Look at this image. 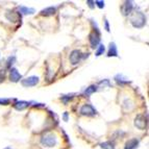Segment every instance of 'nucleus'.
Here are the masks:
<instances>
[{"mask_svg": "<svg viewBox=\"0 0 149 149\" xmlns=\"http://www.w3.org/2000/svg\"><path fill=\"white\" fill-rule=\"evenodd\" d=\"M115 79H116V81H117L118 84H120V85H124V84H127V82H128L127 78L123 77V75L122 74H118L117 76L115 77Z\"/></svg>", "mask_w": 149, "mask_h": 149, "instance_id": "obj_16", "label": "nucleus"}, {"mask_svg": "<svg viewBox=\"0 0 149 149\" xmlns=\"http://www.w3.org/2000/svg\"><path fill=\"white\" fill-rule=\"evenodd\" d=\"M138 146H139V140L138 139H132V140H129V141L126 142L124 149H136Z\"/></svg>", "mask_w": 149, "mask_h": 149, "instance_id": "obj_11", "label": "nucleus"}, {"mask_svg": "<svg viewBox=\"0 0 149 149\" xmlns=\"http://www.w3.org/2000/svg\"><path fill=\"white\" fill-rule=\"evenodd\" d=\"M10 101L8 98H0V105H8L10 104Z\"/></svg>", "mask_w": 149, "mask_h": 149, "instance_id": "obj_21", "label": "nucleus"}, {"mask_svg": "<svg viewBox=\"0 0 149 149\" xmlns=\"http://www.w3.org/2000/svg\"><path fill=\"white\" fill-rule=\"evenodd\" d=\"M97 91V86H90L89 88H87L85 91V94L87 95V96H90V95H92L93 93H95Z\"/></svg>", "mask_w": 149, "mask_h": 149, "instance_id": "obj_17", "label": "nucleus"}, {"mask_svg": "<svg viewBox=\"0 0 149 149\" xmlns=\"http://www.w3.org/2000/svg\"><path fill=\"white\" fill-rule=\"evenodd\" d=\"M104 28H105V30H107V31H109V21L107 20H105L104 21Z\"/></svg>", "mask_w": 149, "mask_h": 149, "instance_id": "obj_26", "label": "nucleus"}, {"mask_svg": "<svg viewBox=\"0 0 149 149\" xmlns=\"http://www.w3.org/2000/svg\"><path fill=\"white\" fill-rule=\"evenodd\" d=\"M95 5H97L99 8H104V1H101V0H96L95 1Z\"/></svg>", "mask_w": 149, "mask_h": 149, "instance_id": "obj_22", "label": "nucleus"}, {"mask_svg": "<svg viewBox=\"0 0 149 149\" xmlns=\"http://www.w3.org/2000/svg\"><path fill=\"white\" fill-rule=\"evenodd\" d=\"M21 78H22V75L19 73V71H18L16 68H12L10 71V81L18 82Z\"/></svg>", "mask_w": 149, "mask_h": 149, "instance_id": "obj_9", "label": "nucleus"}, {"mask_svg": "<svg viewBox=\"0 0 149 149\" xmlns=\"http://www.w3.org/2000/svg\"><path fill=\"white\" fill-rule=\"evenodd\" d=\"M20 10V13H22L23 15H33L36 12L35 8H26V6H20L19 8Z\"/></svg>", "mask_w": 149, "mask_h": 149, "instance_id": "obj_15", "label": "nucleus"}, {"mask_svg": "<svg viewBox=\"0 0 149 149\" xmlns=\"http://www.w3.org/2000/svg\"><path fill=\"white\" fill-rule=\"evenodd\" d=\"M40 81V78L38 76H29L27 78H25V79L21 80V84H22L23 87L25 88H30V87H35L39 84Z\"/></svg>", "mask_w": 149, "mask_h": 149, "instance_id": "obj_3", "label": "nucleus"}, {"mask_svg": "<svg viewBox=\"0 0 149 149\" xmlns=\"http://www.w3.org/2000/svg\"><path fill=\"white\" fill-rule=\"evenodd\" d=\"M81 58H82V53L80 50L75 49V50H73V51H71V53H70L69 60H70V63H71L73 66L78 64Z\"/></svg>", "mask_w": 149, "mask_h": 149, "instance_id": "obj_4", "label": "nucleus"}, {"mask_svg": "<svg viewBox=\"0 0 149 149\" xmlns=\"http://www.w3.org/2000/svg\"><path fill=\"white\" fill-rule=\"evenodd\" d=\"M5 79V71L4 70H0V84L3 82Z\"/></svg>", "mask_w": 149, "mask_h": 149, "instance_id": "obj_23", "label": "nucleus"}, {"mask_svg": "<svg viewBox=\"0 0 149 149\" xmlns=\"http://www.w3.org/2000/svg\"><path fill=\"white\" fill-rule=\"evenodd\" d=\"M87 3H88V5H89V8H94V6H95V1H92V0H88Z\"/></svg>", "mask_w": 149, "mask_h": 149, "instance_id": "obj_24", "label": "nucleus"}, {"mask_svg": "<svg viewBox=\"0 0 149 149\" xmlns=\"http://www.w3.org/2000/svg\"><path fill=\"white\" fill-rule=\"evenodd\" d=\"M123 105H124V107L126 109H128V111H130V109H132V102L130 101V100L126 99L124 102H123Z\"/></svg>", "mask_w": 149, "mask_h": 149, "instance_id": "obj_20", "label": "nucleus"}, {"mask_svg": "<svg viewBox=\"0 0 149 149\" xmlns=\"http://www.w3.org/2000/svg\"><path fill=\"white\" fill-rule=\"evenodd\" d=\"M79 112L84 116H95L97 114V111L91 104H84L80 107Z\"/></svg>", "mask_w": 149, "mask_h": 149, "instance_id": "obj_5", "label": "nucleus"}, {"mask_svg": "<svg viewBox=\"0 0 149 149\" xmlns=\"http://www.w3.org/2000/svg\"><path fill=\"white\" fill-rule=\"evenodd\" d=\"M89 41H90V44H91V47L92 48L97 47V46L99 45V42H100L99 35H97L96 32H92V33H90L89 35Z\"/></svg>", "mask_w": 149, "mask_h": 149, "instance_id": "obj_8", "label": "nucleus"}, {"mask_svg": "<svg viewBox=\"0 0 149 149\" xmlns=\"http://www.w3.org/2000/svg\"><path fill=\"white\" fill-rule=\"evenodd\" d=\"M4 149H12V148H10V147H5Z\"/></svg>", "mask_w": 149, "mask_h": 149, "instance_id": "obj_28", "label": "nucleus"}, {"mask_svg": "<svg viewBox=\"0 0 149 149\" xmlns=\"http://www.w3.org/2000/svg\"><path fill=\"white\" fill-rule=\"evenodd\" d=\"M132 8H134V4H132V1H125L124 4L122 5L121 10L122 14L124 16H128L132 14Z\"/></svg>", "mask_w": 149, "mask_h": 149, "instance_id": "obj_7", "label": "nucleus"}, {"mask_svg": "<svg viewBox=\"0 0 149 149\" xmlns=\"http://www.w3.org/2000/svg\"><path fill=\"white\" fill-rule=\"evenodd\" d=\"M97 50H96V56H100V55H102L103 53H104V51H105V47H104V45L103 44H99L98 46H97Z\"/></svg>", "mask_w": 149, "mask_h": 149, "instance_id": "obj_18", "label": "nucleus"}, {"mask_svg": "<svg viewBox=\"0 0 149 149\" xmlns=\"http://www.w3.org/2000/svg\"><path fill=\"white\" fill-rule=\"evenodd\" d=\"M129 20H130L132 26L136 28H143L146 24V17L140 10H136L134 13H132Z\"/></svg>", "mask_w": 149, "mask_h": 149, "instance_id": "obj_1", "label": "nucleus"}, {"mask_svg": "<svg viewBox=\"0 0 149 149\" xmlns=\"http://www.w3.org/2000/svg\"><path fill=\"white\" fill-rule=\"evenodd\" d=\"M14 62H15V56L13 57H10V60H8V67H10V64H14Z\"/></svg>", "mask_w": 149, "mask_h": 149, "instance_id": "obj_25", "label": "nucleus"}, {"mask_svg": "<svg viewBox=\"0 0 149 149\" xmlns=\"http://www.w3.org/2000/svg\"><path fill=\"white\" fill-rule=\"evenodd\" d=\"M41 144L45 147H48V148H52V147L56 146L57 144V138L54 134H51V132H48V134H45L42 138H41Z\"/></svg>", "mask_w": 149, "mask_h": 149, "instance_id": "obj_2", "label": "nucleus"}, {"mask_svg": "<svg viewBox=\"0 0 149 149\" xmlns=\"http://www.w3.org/2000/svg\"><path fill=\"white\" fill-rule=\"evenodd\" d=\"M29 102L28 101H23V100H21V101H17L14 104V107H15L17 111H23V109H25L26 107H29Z\"/></svg>", "mask_w": 149, "mask_h": 149, "instance_id": "obj_10", "label": "nucleus"}, {"mask_svg": "<svg viewBox=\"0 0 149 149\" xmlns=\"http://www.w3.org/2000/svg\"><path fill=\"white\" fill-rule=\"evenodd\" d=\"M5 17L10 22H17V21H19V15L15 12H8L5 14Z\"/></svg>", "mask_w": 149, "mask_h": 149, "instance_id": "obj_13", "label": "nucleus"}, {"mask_svg": "<svg viewBox=\"0 0 149 149\" xmlns=\"http://www.w3.org/2000/svg\"><path fill=\"white\" fill-rule=\"evenodd\" d=\"M101 149H115V146L112 142H103L100 144Z\"/></svg>", "mask_w": 149, "mask_h": 149, "instance_id": "obj_19", "label": "nucleus"}, {"mask_svg": "<svg viewBox=\"0 0 149 149\" xmlns=\"http://www.w3.org/2000/svg\"><path fill=\"white\" fill-rule=\"evenodd\" d=\"M107 56H115L117 57L118 56V50H117V46L115 44L114 42L111 43L109 44V52H107Z\"/></svg>", "mask_w": 149, "mask_h": 149, "instance_id": "obj_12", "label": "nucleus"}, {"mask_svg": "<svg viewBox=\"0 0 149 149\" xmlns=\"http://www.w3.org/2000/svg\"><path fill=\"white\" fill-rule=\"evenodd\" d=\"M63 118H64L65 121H68V113L67 112L64 113V115H63Z\"/></svg>", "mask_w": 149, "mask_h": 149, "instance_id": "obj_27", "label": "nucleus"}, {"mask_svg": "<svg viewBox=\"0 0 149 149\" xmlns=\"http://www.w3.org/2000/svg\"><path fill=\"white\" fill-rule=\"evenodd\" d=\"M56 12V8H53V6H49V8H46L44 10H41V15L42 16H52Z\"/></svg>", "mask_w": 149, "mask_h": 149, "instance_id": "obj_14", "label": "nucleus"}, {"mask_svg": "<svg viewBox=\"0 0 149 149\" xmlns=\"http://www.w3.org/2000/svg\"><path fill=\"white\" fill-rule=\"evenodd\" d=\"M146 125H147L146 118L143 115H138L137 117L134 118V126L137 127V128L141 129V130H144L146 128Z\"/></svg>", "mask_w": 149, "mask_h": 149, "instance_id": "obj_6", "label": "nucleus"}]
</instances>
